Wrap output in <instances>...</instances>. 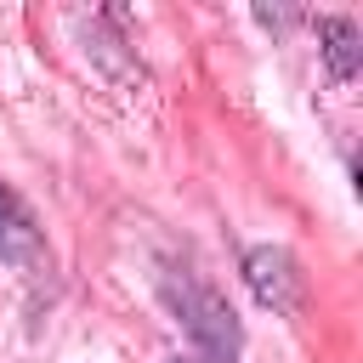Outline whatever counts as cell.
<instances>
[{
  "mask_svg": "<svg viewBox=\"0 0 363 363\" xmlns=\"http://www.w3.org/2000/svg\"><path fill=\"white\" fill-rule=\"evenodd\" d=\"M45 261V238L28 221V210L17 204L11 187H0V267H40Z\"/></svg>",
  "mask_w": 363,
  "mask_h": 363,
  "instance_id": "3",
  "label": "cell"
},
{
  "mask_svg": "<svg viewBox=\"0 0 363 363\" xmlns=\"http://www.w3.org/2000/svg\"><path fill=\"white\" fill-rule=\"evenodd\" d=\"M318 40H323V57H329V74L335 79H357V62H363V34L352 17H318Z\"/></svg>",
  "mask_w": 363,
  "mask_h": 363,
  "instance_id": "4",
  "label": "cell"
},
{
  "mask_svg": "<svg viewBox=\"0 0 363 363\" xmlns=\"http://www.w3.org/2000/svg\"><path fill=\"white\" fill-rule=\"evenodd\" d=\"M164 295H170V306L182 312V323H187V335H193V357L199 363H233L238 357V323H233V306L210 289V284H199L193 272H182V278H170L164 284Z\"/></svg>",
  "mask_w": 363,
  "mask_h": 363,
  "instance_id": "1",
  "label": "cell"
},
{
  "mask_svg": "<svg viewBox=\"0 0 363 363\" xmlns=\"http://www.w3.org/2000/svg\"><path fill=\"white\" fill-rule=\"evenodd\" d=\"M170 363H199V357H193V352H187V357H170Z\"/></svg>",
  "mask_w": 363,
  "mask_h": 363,
  "instance_id": "5",
  "label": "cell"
},
{
  "mask_svg": "<svg viewBox=\"0 0 363 363\" xmlns=\"http://www.w3.org/2000/svg\"><path fill=\"white\" fill-rule=\"evenodd\" d=\"M244 284H250V295H255L267 312H301L306 278H301V261H295L284 244H255V250L244 255Z\"/></svg>",
  "mask_w": 363,
  "mask_h": 363,
  "instance_id": "2",
  "label": "cell"
}]
</instances>
